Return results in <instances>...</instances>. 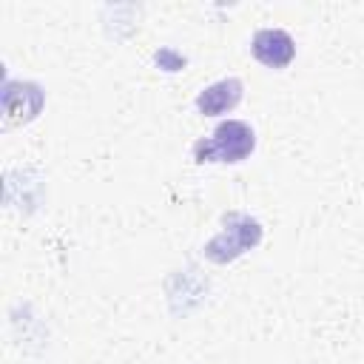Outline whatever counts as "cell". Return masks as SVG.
<instances>
[{"label": "cell", "instance_id": "6da1fadb", "mask_svg": "<svg viewBox=\"0 0 364 364\" xmlns=\"http://www.w3.org/2000/svg\"><path fill=\"white\" fill-rule=\"evenodd\" d=\"M253 148V131L245 122H225L210 142H199L196 145V156L199 162L205 159H222V162H239L242 156H247Z\"/></svg>", "mask_w": 364, "mask_h": 364}, {"label": "cell", "instance_id": "7a4b0ae2", "mask_svg": "<svg viewBox=\"0 0 364 364\" xmlns=\"http://www.w3.org/2000/svg\"><path fill=\"white\" fill-rule=\"evenodd\" d=\"M253 54L264 63V65H287L293 60V40L279 31V28H264L253 37Z\"/></svg>", "mask_w": 364, "mask_h": 364}, {"label": "cell", "instance_id": "3957f363", "mask_svg": "<svg viewBox=\"0 0 364 364\" xmlns=\"http://www.w3.org/2000/svg\"><path fill=\"white\" fill-rule=\"evenodd\" d=\"M236 85V80H230V82H219V85H213V88H208L196 102H199V108L205 111V114H219V111H225V108H230L236 100H239V88L236 91H230Z\"/></svg>", "mask_w": 364, "mask_h": 364}]
</instances>
